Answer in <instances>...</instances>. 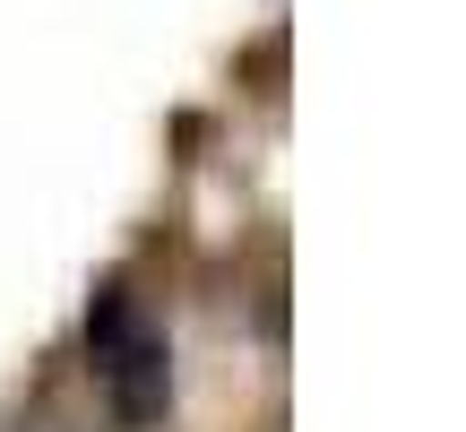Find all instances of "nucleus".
<instances>
[{
	"label": "nucleus",
	"instance_id": "1",
	"mask_svg": "<svg viewBox=\"0 0 466 432\" xmlns=\"http://www.w3.org/2000/svg\"><path fill=\"white\" fill-rule=\"evenodd\" d=\"M96 364H104V398H113L121 424H156V416H165V398H173V355H165V337H156V329L121 320V329L96 346Z\"/></svg>",
	"mask_w": 466,
	"mask_h": 432
}]
</instances>
